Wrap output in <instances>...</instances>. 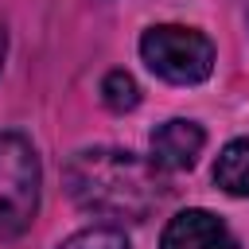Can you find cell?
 I'll return each mask as SVG.
<instances>
[{
	"label": "cell",
	"mask_w": 249,
	"mask_h": 249,
	"mask_svg": "<svg viewBox=\"0 0 249 249\" xmlns=\"http://www.w3.org/2000/svg\"><path fill=\"white\" fill-rule=\"evenodd\" d=\"M66 195L97 218L113 222H144L163 198L167 179L152 160L121 148H82L62 167Z\"/></svg>",
	"instance_id": "6da1fadb"
},
{
	"label": "cell",
	"mask_w": 249,
	"mask_h": 249,
	"mask_svg": "<svg viewBox=\"0 0 249 249\" xmlns=\"http://www.w3.org/2000/svg\"><path fill=\"white\" fill-rule=\"evenodd\" d=\"M140 58L156 78H163L171 86H198L210 78L218 51H214L210 35H202L195 27L156 23L140 35Z\"/></svg>",
	"instance_id": "7a4b0ae2"
},
{
	"label": "cell",
	"mask_w": 249,
	"mask_h": 249,
	"mask_svg": "<svg viewBox=\"0 0 249 249\" xmlns=\"http://www.w3.org/2000/svg\"><path fill=\"white\" fill-rule=\"evenodd\" d=\"M39 156L23 132H0V237H19L39 210Z\"/></svg>",
	"instance_id": "3957f363"
},
{
	"label": "cell",
	"mask_w": 249,
	"mask_h": 249,
	"mask_svg": "<svg viewBox=\"0 0 249 249\" xmlns=\"http://www.w3.org/2000/svg\"><path fill=\"white\" fill-rule=\"evenodd\" d=\"M160 249H237V241L218 214L195 206V210H179L163 226Z\"/></svg>",
	"instance_id": "277c9868"
},
{
	"label": "cell",
	"mask_w": 249,
	"mask_h": 249,
	"mask_svg": "<svg viewBox=\"0 0 249 249\" xmlns=\"http://www.w3.org/2000/svg\"><path fill=\"white\" fill-rule=\"evenodd\" d=\"M202 144H206L202 124H195V121H187V117L163 121V124L152 132V140H148L152 163H156L160 171H187V167H195V160L202 156Z\"/></svg>",
	"instance_id": "5b68a950"
},
{
	"label": "cell",
	"mask_w": 249,
	"mask_h": 249,
	"mask_svg": "<svg viewBox=\"0 0 249 249\" xmlns=\"http://www.w3.org/2000/svg\"><path fill=\"white\" fill-rule=\"evenodd\" d=\"M214 183L233 198H249V136H237L222 148L214 163Z\"/></svg>",
	"instance_id": "8992f818"
},
{
	"label": "cell",
	"mask_w": 249,
	"mask_h": 249,
	"mask_svg": "<svg viewBox=\"0 0 249 249\" xmlns=\"http://www.w3.org/2000/svg\"><path fill=\"white\" fill-rule=\"evenodd\" d=\"M101 101L113 109V113H128L140 105V86L128 70H109L101 78Z\"/></svg>",
	"instance_id": "52a82bcc"
},
{
	"label": "cell",
	"mask_w": 249,
	"mask_h": 249,
	"mask_svg": "<svg viewBox=\"0 0 249 249\" xmlns=\"http://www.w3.org/2000/svg\"><path fill=\"white\" fill-rule=\"evenodd\" d=\"M58 249H132V245L117 226H89V230H78L74 237H66Z\"/></svg>",
	"instance_id": "ba28073f"
},
{
	"label": "cell",
	"mask_w": 249,
	"mask_h": 249,
	"mask_svg": "<svg viewBox=\"0 0 249 249\" xmlns=\"http://www.w3.org/2000/svg\"><path fill=\"white\" fill-rule=\"evenodd\" d=\"M4 51H8V35H4V27H0V66H4Z\"/></svg>",
	"instance_id": "9c48e42d"
}]
</instances>
